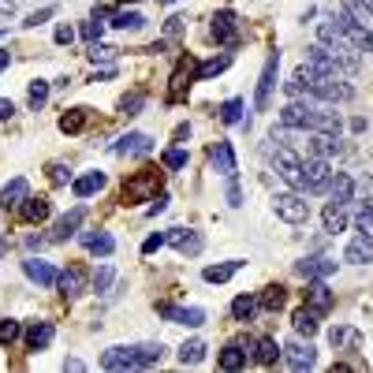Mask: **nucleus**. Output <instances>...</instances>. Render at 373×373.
Listing matches in <instances>:
<instances>
[{
	"instance_id": "nucleus-1",
	"label": "nucleus",
	"mask_w": 373,
	"mask_h": 373,
	"mask_svg": "<svg viewBox=\"0 0 373 373\" xmlns=\"http://www.w3.org/2000/svg\"><path fill=\"white\" fill-rule=\"evenodd\" d=\"M306 94L314 97V101H325V105H344L355 97V86L344 82V75H336V79H321V75H314L310 86H306Z\"/></svg>"
},
{
	"instance_id": "nucleus-2",
	"label": "nucleus",
	"mask_w": 373,
	"mask_h": 373,
	"mask_svg": "<svg viewBox=\"0 0 373 373\" xmlns=\"http://www.w3.org/2000/svg\"><path fill=\"white\" fill-rule=\"evenodd\" d=\"M328 183H332V161L325 157H306L302 161V194H328Z\"/></svg>"
},
{
	"instance_id": "nucleus-3",
	"label": "nucleus",
	"mask_w": 373,
	"mask_h": 373,
	"mask_svg": "<svg viewBox=\"0 0 373 373\" xmlns=\"http://www.w3.org/2000/svg\"><path fill=\"white\" fill-rule=\"evenodd\" d=\"M272 210H277V217L288 221V224H306L310 221V202H306V194H299V191L277 194V198H272Z\"/></svg>"
},
{
	"instance_id": "nucleus-4",
	"label": "nucleus",
	"mask_w": 373,
	"mask_h": 373,
	"mask_svg": "<svg viewBox=\"0 0 373 373\" xmlns=\"http://www.w3.org/2000/svg\"><path fill=\"white\" fill-rule=\"evenodd\" d=\"M272 168H277V175H280L288 186H295V191L302 186V157H299L291 146H277V153H272ZM299 194H302V191H299Z\"/></svg>"
},
{
	"instance_id": "nucleus-5",
	"label": "nucleus",
	"mask_w": 373,
	"mask_h": 373,
	"mask_svg": "<svg viewBox=\"0 0 373 373\" xmlns=\"http://www.w3.org/2000/svg\"><path fill=\"white\" fill-rule=\"evenodd\" d=\"M332 23L339 27V34H344L358 52H373V30H370V27H362V23H355L347 8H339V12L332 15Z\"/></svg>"
},
{
	"instance_id": "nucleus-6",
	"label": "nucleus",
	"mask_w": 373,
	"mask_h": 373,
	"mask_svg": "<svg viewBox=\"0 0 373 373\" xmlns=\"http://www.w3.org/2000/svg\"><path fill=\"white\" fill-rule=\"evenodd\" d=\"M277 71H280V52L272 49L265 57V68H261V79H258V94H254V108L265 112L269 101H272V86H277Z\"/></svg>"
},
{
	"instance_id": "nucleus-7",
	"label": "nucleus",
	"mask_w": 373,
	"mask_h": 373,
	"mask_svg": "<svg viewBox=\"0 0 373 373\" xmlns=\"http://www.w3.org/2000/svg\"><path fill=\"white\" fill-rule=\"evenodd\" d=\"M280 351H284V358H288L291 370H314L317 366V351H314L310 339H306V344H302V339H288Z\"/></svg>"
},
{
	"instance_id": "nucleus-8",
	"label": "nucleus",
	"mask_w": 373,
	"mask_h": 373,
	"mask_svg": "<svg viewBox=\"0 0 373 373\" xmlns=\"http://www.w3.org/2000/svg\"><path fill=\"white\" fill-rule=\"evenodd\" d=\"M306 68H310L314 75H321V79H336V75H344V71H339V64L332 60V52H328L325 45H310V49H306Z\"/></svg>"
},
{
	"instance_id": "nucleus-9",
	"label": "nucleus",
	"mask_w": 373,
	"mask_h": 373,
	"mask_svg": "<svg viewBox=\"0 0 373 373\" xmlns=\"http://www.w3.org/2000/svg\"><path fill=\"white\" fill-rule=\"evenodd\" d=\"M168 243L175 247V254L198 258L202 247H205V239H202V232H194V228H172V232H168Z\"/></svg>"
},
{
	"instance_id": "nucleus-10",
	"label": "nucleus",
	"mask_w": 373,
	"mask_h": 373,
	"mask_svg": "<svg viewBox=\"0 0 373 373\" xmlns=\"http://www.w3.org/2000/svg\"><path fill=\"white\" fill-rule=\"evenodd\" d=\"M112 153L116 157H146V153H153V138L142 135V131H127L124 138H116Z\"/></svg>"
},
{
	"instance_id": "nucleus-11",
	"label": "nucleus",
	"mask_w": 373,
	"mask_h": 373,
	"mask_svg": "<svg viewBox=\"0 0 373 373\" xmlns=\"http://www.w3.org/2000/svg\"><path fill=\"white\" fill-rule=\"evenodd\" d=\"M210 34L217 45H228L232 49L235 41H239V23H235V12H217L213 15V27H210Z\"/></svg>"
},
{
	"instance_id": "nucleus-12",
	"label": "nucleus",
	"mask_w": 373,
	"mask_h": 373,
	"mask_svg": "<svg viewBox=\"0 0 373 373\" xmlns=\"http://www.w3.org/2000/svg\"><path fill=\"white\" fill-rule=\"evenodd\" d=\"M161 317H164V321H172V325H191V328L205 325V310H202V306H161Z\"/></svg>"
},
{
	"instance_id": "nucleus-13",
	"label": "nucleus",
	"mask_w": 373,
	"mask_h": 373,
	"mask_svg": "<svg viewBox=\"0 0 373 373\" xmlns=\"http://www.w3.org/2000/svg\"><path fill=\"white\" fill-rule=\"evenodd\" d=\"M57 288H60L64 299H79V295L86 291V269L82 265H68L57 277Z\"/></svg>"
},
{
	"instance_id": "nucleus-14",
	"label": "nucleus",
	"mask_w": 373,
	"mask_h": 373,
	"mask_svg": "<svg viewBox=\"0 0 373 373\" xmlns=\"http://www.w3.org/2000/svg\"><path fill=\"white\" fill-rule=\"evenodd\" d=\"M295 272L306 280H328L336 272V261L332 258H302V261H295Z\"/></svg>"
},
{
	"instance_id": "nucleus-15",
	"label": "nucleus",
	"mask_w": 373,
	"mask_h": 373,
	"mask_svg": "<svg viewBox=\"0 0 373 373\" xmlns=\"http://www.w3.org/2000/svg\"><path fill=\"white\" fill-rule=\"evenodd\" d=\"M23 272L38 284V288H57V277H60V272L52 269L49 261H41V258H34V254L23 261Z\"/></svg>"
},
{
	"instance_id": "nucleus-16",
	"label": "nucleus",
	"mask_w": 373,
	"mask_h": 373,
	"mask_svg": "<svg viewBox=\"0 0 373 373\" xmlns=\"http://www.w3.org/2000/svg\"><path fill=\"white\" fill-rule=\"evenodd\" d=\"M332 302H336V295L328 291L325 280H306V306H310V310L325 314V310H332Z\"/></svg>"
},
{
	"instance_id": "nucleus-17",
	"label": "nucleus",
	"mask_w": 373,
	"mask_h": 373,
	"mask_svg": "<svg viewBox=\"0 0 373 373\" xmlns=\"http://www.w3.org/2000/svg\"><path fill=\"white\" fill-rule=\"evenodd\" d=\"M82 221H86V205H75L71 213H64L60 221H57V228H52V243H68V239L79 232Z\"/></svg>"
},
{
	"instance_id": "nucleus-18",
	"label": "nucleus",
	"mask_w": 373,
	"mask_h": 373,
	"mask_svg": "<svg viewBox=\"0 0 373 373\" xmlns=\"http://www.w3.org/2000/svg\"><path fill=\"white\" fill-rule=\"evenodd\" d=\"M344 153V142H339V135H325V131H314V138H310V157H325V161H332Z\"/></svg>"
},
{
	"instance_id": "nucleus-19",
	"label": "nucleus",
	"mask_w": 373,
	"mask_h": 373,
	"mask_svg": "<svg viewBox=\"0 0 373 373\" xmlns=\"http://www.w3.org/2000/svg\"><path fill=\"white\" fill-rule=\"evenodd\" d=\"M328 194H332L336 205H351V202H355V175H351V172H332Z\"/></svg>"
},
{
	"instance_id": "nucleus-20",
	"label": "nucleus",
	"mask_w": 373,
	"mask_h": 373,
	"mask_svg": "<svg viewBox=\"0 0 373 373\" xmlns=\"http://www.w3.org/2000/svg\"><path fill=\"white\" fill-rule=\"evenodd\" d=\"M27 198H30V183L23 180V175H15V180L0 191V210H19Z\"/></svg>"
},
{
	"instance_id": "nucleus-21",
	"label": "nucleus",
	"mask_w": 373,
	"mask_h": 373,
	"mask_svg": "<svg viewBox=\"0 0 373 373\" xmlns=\"http://www.w3.org/2000/svg\"><path fill=\"white\" fill-rule=\"evenodd\" d=\"M101 370H138L135 362V347H108L101 355Z\"/></svg>"
},
{
	"instance_id": "nucleus-22",
	"label": "nucleus",
	"mask_w": 373,
	"mask_h": 373,
	"mask_svg": "<svg viewBox=\"0 0 373 373\" xmlns=\"http://www.w3.org/2000/svg\"><path fill=\"white\" fill-rule=\"evenodd\" d=\"M284 355V351L277 347V339L272 336H261L250 344V362H258V366H277V358Z\"/></svg>"
},
{
	"instance_id": "nucleus-23",
	"label": "nucleus",
	"mask_w": 373,
	"mask_h": 373,
	"mask_svg": "<svg viewBox=\"0 0 373 373\" xmlns=\"http://www.w3.org/2000/svg\"><path fill=\"white\" fill-rule=\"evenodd\" d=\"M210 161H213V168L221 172V175H235L239 172V164H235V149H232V142H217V146L210 149Z\"/></svg>"
},
{
	"instance_id": "nucleus-24",
	"label": "nucleus",
	"mask_w": 373,
	"mask_h": 373,
	"mask_svg": "<svg viewBox=\"0 0 373 373\" xmlns=\"http://www.w3.org/2000/svg\"><path fill=\"white\" fill-rule=\"evenodd\" d=\"M344 261H351V265H370L373 261V239L370 235H355L344 250Z\"/></svg>"
},
{
	"instance_id": "nucleus-25",
	"label": "nucleus",
	"mask_w": 373,
	"mask_h": 373,
	"mask_svg": "<svg viewBox=\"0 0 373 373\" xmlns=\"http://www.w3.org/2000/svg\"><path fill=\"white\" fill-rule=\"evenodd\" d=\"M250 344H254V339H247V344H228L224 351H221V370H243L247 362H250Z\"/></svg>"
},
{
	"instance_id": "nucleus-26",
	"label": "nucleus",
	"mask_w": 373,
	"mask_h": 373,
	"mask_svg": "<svg viewBox=\"0 0 373 373\" xmlns=\"http://www.w3.org/2000/svg\"><path fill=\"white\" fill-rule=\"evenodd\" d=\"M161 183V172H146V175H138V180H131L124 186V198L127 202H135V198H149L153 194V186Z\"/></svg>"
},
{
	"instance_id": "nucleus-27",
	"label": "nucleus",
	"mask_w": 373,
	"mask_h": 373,
	"mask_svg": "<svg viewBox=\"0 0 373 373\" xmlns=\"http://www.w3.org/2000/svg\"><path fill=\"white\" fill-rule=\"evenodd\" d=\"M23 336H27V347L30 351H45L52 344V336H57V328H52V321H34Z\"/></svg>"
},
{
	"instance_id": "nucleus-28",
	"label": "nucleus",
	"mask_w": 373,
	"mask_h": 373,
	"mask_svg": "<svg viewBox=\"0 0 373 373\" xmlns=\"http://www.w3.org/2000/svg\"><path fill=\"white\" fill-rule=\"evenodd\" d=\"M291 328H295V336H306V339L317 336V328H321V325H317V310H310V306L295 310L291 314Z\"/></svg>"
},
{
	"instance_id": "nucleus-29",
	"label": "nucleus",
	"mask_w": 373,
	"mask_h": 373,
	"mask_svg": "<svg viewBox=\"0 0 373 373\" xmlns=\"http://www.w3.org/2000/svg\"><path fill=\"white\" fill-rule=\"evenodd\" d=\"M79 239H82V247L90 250V254H101V258H108L116 250V239L108 232H82Z\"/></svg>"
},
{
	"instance_id": "nucleus-30",
	"label": "nucleus",
	"mask_w": 373,
	"mask_h": 373,
	"mask_svg": "<svg viewBox=\"0 0 373 373\" xmlns=\"http://www.w3.org/2000/svg\"><path fill=\"white\" fill-rule=\"evenodd\" d=\"M321 224H325V232H328V235H339V232L347 228V205L328 202V205H325V213H321Z\"/></svg>"
},
{
	"instance_id": "nucleus-31",
	"label": "nucleus",
	"mask_w": 373,
	"mask_h": 373,
	"mask_svg": "<svg viewBox=\"0 0 373 373\" xmlns=\"http://www.w3.org/2000/svg\"><path fill=\"white\" fill-rule=\"evenodd\" d=\"M105 183H108L105 172H86V175H79V180L71 183V191H75V198H90V194H97Z\"/></svg>"
},
{
	"instance_id": "nucleus-32",
	"label": "nucleus",
	"mask_w": 373,
	"mask_h": 373,
	"mask_svg": "<svg viewBox=\"0 0 373 373\" xmlns=\"http://www.w3.org/2000/svg\"><path fill=\"white\" fill-rule=\"evenodd\" d=\"M243 269V261H224V265H205L202 269V280L205 284H228L235 272Z\"/></svg>"
},
{
	"instance_id": "nucleus-33",
	"label": "nucleus",
	"mask_w": 373,
	"mask_h": 373,
	"mask_svg": "<svg viewBox=\"0 0 373 373\" xmlns=\"http://www.w3.org/2000/svg\"><path fill=\"white\" fill-rule=\"evenodd\" d=\"M284 302H288V291H284L280 284H269V288L258 295V310H269V314H277Z\"/></svg>"
},
{
	"instance_id": "nucleus-34",
	"label": "nucleus",
	"mask_w": 373,
	"mask_h": 373,
	"mask_svg": "<svg viewBox=\"0 0 373 373\" xmlns=\"http://www.w3.org/2000/svg\"><path fill=\"white\" fill-rule=\"evenodd\" d=\"M254 314H258V299H254V295H235V299H232V317H235V321H254Z\"/></svg>"
},
{
	"instance_id": "nucleus-35",
	"label": "nucleus",
	"mask_w": 373,
	"mask_h": 373,
	"mask_svg": "<svg viewBox=\"0 0 373 373\" xmlns=\"http://www.w3.org/2000/svg\"><path fill=\"white\" fill-rule=\"evenodd\" d=\"M161 358H164V344H135V362H138V370L157 366Z\"/></svg>"
},
{
	"instance_id": "nucleus-36",
	"label": "nucleus",
	"mask_w": 373,
	"mask_h": 373,
	"mask_svg": "<svg viewBox=\"0 0 373 373\" xmlns=\"http://www.w3.org/2000/svg\"><path fill=\"white\" fill-rule=\"evenodd\" d=\"M19 210H23V217H27L30 224H41V221H49L52 205H49L45 198H27L23 205H19Z\"/></svg>"
},
{
	"instance_id": "nucleus-37",
	"label": "nucleus",
	"mask_w": 373,
	"mask_h": 373,
	"mask_svg": "<svg viewBox=\"0 0 373 373\" xmlns=\"http://www.w3.org/2000/svg\"><path fill=\"white\" fill-rule=\"evenodd\" d=\"M86 119H90V108H71V112L60 116V131L64 135H79V131L86 127Z\"/></svg>"
},
{
	"instance_id": "nucleus-38",
	"label": "nucleus",
	"mask_w": 373,
	"mask_h": 373,
	"mask_svg": "<svg viewBox=\"0 0 373 373\" xmlns=\"http://www.w3.org/2000/svg\"><path fill=\"white\" fill-rule=\"evenodd\" d=\"M228 64H232V57H213V60H205V64H198V68H194V79H213V75H221V71H228Z\"/></svg>"
},
{
	"instance_id": "nucleus-39",
	"label": "nucleus",
	"mask_w": 373,
	"mask_h": 373,
	"mask_svg": "<svg viewBox=\"0 0 373 373\" xmlns=\"http://www.w3.org/2000/svg\"><path fill=\"white\" fill-rule=\"evenodd\" d=\"M202 358H205V344H202V339H186V344L180 347V362H183V366H198Z\"/></svg>"
},
{
	"instance_id": "nucleus-40",
	"label": "nucleus",
	"mask_w": 373,
	"mask_h": 373,
	"mask_svg": "<svg viewBox=\"0 0 373 373\" xmlns=\"http://www.w3.org/2000/svg\"><path fill=\"white\" fill-rule=\"evenodd\" d=\"M221 119H224L228 127L243 124V97H228V101L221 105Z\"/></svg>"
},
{
	"instance_id": "nucleus-41",
	"label": "nucleus",
	"mask_w": 373,
	"mask_h": 373,
	"mask_svg": "<svg viewBox=\"0 0 373 373\" xmlns=\"http://www.w3.org/2000/svg\"><path fill=\"white\" fill-rule=\"evenodd\" d=\"M112 27L116 30H138V27H146V19H142L138 12H116L112 15Z\"/></svg>"
},
{
	"instance_id": "nucleus-42",
	"label": "nucleus",
	"mask_w": 373,
	"mask_h": 373,
	"mask_svg": "<svg viewBox=\"0 0 373 373\" xmlns=\"http://www.w3.org/2000/svg\"><path fill=\"white\" fill-rule=\"evenodd\" d=\"M112 280H116V269H112V265H101V269L94 272V291H97V295H108Z\"/></svg>"
},
{
	"instance_id": "nucleus-43",
	"label": "nucleus",
	"mask_w": 373,
	"mask_h": 373,
	"mask_svg": "<svg viewBox=\"0 0 373 373\" xmlns=\"http://www.w3.org/2000/svg\"><path fill=\"white\" fill-rule=\"evenodd\" d=\"M355 228H358L362 235H370V239H373V202H370V205H362V210L355 213Z\"/></svg>"
},
{
	"instance_id": "nucleus-44",
	"label": "nucleus",
	"mask_w": 373,
	"mask_h": 373,
	"mask_svg": "<svg viewBox=\"0 0 373 373\" xmlns=\"http://www.w3.org/2000/svg\"><path fill=\"white\" fill-rule=\"evenodd\" d=\"M45 101H49V82L34 79V82H30V108H41Z\"/></svg>"
},
{
	"instance_id": "nucleus-45",
	"label": "nucleus",
	"mask_w": 373,
	"mask_h": 373,
	"mask_svg": "<svg viewBox=\"0 0 373 373\" xmlns=\"http://www.w3.org/2000/svg\"><path fill=\"white\" fill-rule=\"evenodd\" d=\"M164 168H172V172L186 168V149H183V146H172V149H164Z\"/></svg>"
},
{
	"instance_id": "nucleus-46",
	"label": "nucleus",
	"mask_w": 373,
	"mask_h": 373,
	"mask_svg": "<svg viewBox=\"0 0 373 373\" xmlns=\"http://www.w3.org/2000/svg\"><path fill=\"white\" fill-rule=\"evenodd\" d=\"M19 336H23V325L12 321V317H4V321H0V344H15Z\"/></svg>"
},
{
	"instance_id": "nucleus-47",
	"label": "nucleus",
	"mask_w": 373,
	"mask_h": 373,
	"mask_svg": "<svg viewBox=\"0 0 373 373\" xmlns=\"http://www.w3.org/2000/svg\"><path fill=\"white\" fill-rule=\"evenodd\" d=\"M142 105H146V94L135 90V94H127L124 101H119V112H124V116H138V108H142Z\"/></svg>"
},
{
	"instance_id": "nucleus-48",
	"label": "nucleus",
	"mask_w": 373,
	"mask_h": 373,
	"mask_svg": "<svg viewBox=\"0 0 373 373\" xmlns=\"http://www.w3.org/2000/svg\"><path fill=\"white\" fill-rule=\"evenodd\" d=\"M101 30H105V23H97V19H94V23H82L79 34H82V41H90V45H97V41H101Z\"/></svg>"
},
{
	"instance_id": "nucleus-49",
	"label": "nucleus",
	"mask_w": 373,
	"mask_h": 373,
	"mask_svg": "<svg viewBox=\"0 0 373 373\" xmlns=\"http://www.w3.org/2000/svg\"><path fill=\"white\" fill-rule=\"evenodd\" d=\"M49 180L57 183V186L71 183V168H68V164H49Z\"/></svg>"
},
{
	"instance_id": "nucleus-50",
	"label": "nucleus",
	"mask_w": 373,
	"mask_h": 373,
	"mask_svg": "<svg viewBox=\"0 0 373 373\" xmlns=\"http://www.w3.org/2000/svg\"><path fill=\"white\" fill-rule=\"evenodd\" d=\"M228 205H232V210H239V205H243V191H239L235 175H228Z\"/></svg>"
},
{
	"instance_id": "nucleus-51",
	"label": "nucleus",
	"mask_w": 373,
	"mask_h": 373,
	"mask_svg": "<svg viewBox=\"0 0 373 373\" xmlns=\"http://www.w3.org/2000/svg\"><path fill=\"white\" fill-rule=\"evenodd\" d=\"M49 243H52V235H27L23 239V247L30 250V254H34V250H45Z\"/></svg>"
},
{
	"instance_id": "nucleus-52",
	"label": "nucleus",
	"mask_w": 373,
	"mask_h": 373,
	"mask_svg": "<svg viewBox=\"0 0 373 373\" xmlns=\"http://www.w3.org/2000/svg\"><path fill=\"white\" fill-rule=\"evenodd\" d=\"M90 60H94V64H97V60H116V49H108V45L97 41V45H90Z\"/></svg>"
},
{
	"instance_id": "nucleus-53",
	"label": "nucleus",
	"mask_w": 373,
	"mask_h": 373,
	"mask_svg": "<svg viewBox=\"0 0 373 373\" xmlns=\"http://www.w3.org/2000/svg\"><path fill=\"white\" fill-rule=\"evenodd\" d=\"M52 38H57V45H71V41H75V27L60 23V27H57V34H52Z\"/></svg>"
},
{
	"instance_id": "nucleus-54",
	"label": "nucleus",
	"mask_w": 373,
	"mask_h": 373,
	"mask_svg": "<svg viewBox=\"0 0 373 373\" xmlns=\"http://www.w3.org/2000/svg\"><path fill=\"white\" fill-rule=\"evenodd\" d=\"M164 243H168V235H161V232H157V235H149L146 243H142V254H153V250H161Z\"/></svg>"
},
{
	"instance_id": "nucleus-55",
	"label": "nucleus",
	"mask_w": 373,
	"mask_h": 373,
	"mask_svg": "<svg viewBox=\"0 0 373 373\" xmlns=\"http://www.w3.org/2000/svg\"><path fill=\"white\" fill-rule=\"evenodd\" d=\"M164 210H168V194H157V198H153V205H149V217H157V213H164Z\"/></svg>"
},
{
	"instance_id": "nucleus-56",
	"label": "nucleus",
	"mask_w": 373,
	"mask_h": 373,
	"mask_svg": "<svg viewBox=\"0 0 373 373\" xmlns=\"http://www.w3.org/2000/svg\"><path fill=\"white\" fill-rule=\"evenodd\" d=\"M45 19H52V8H41V12H34V15L27 19V27H41Z\"/></svg>"
},
{
	"instance_id": "nucleus-57",
	"label": "nucleus",
	"mask_w": 373,
	"mask_h": 373,
	"mask_svg": "<svg viewBox=\"0 0 373 373\" xmlns=\"http://www.w3.org/2000/svg\"><path fill=\"white\" fill-rule=\"evenodd\" d=\"M355 332H351V328H332V332H328V339H332V344H344V339H351Z\"/></svg>"
},
{
	"instance_id": "nucleus-58",
	"label": "nucleus",
	"mask_w": 373,
	"mask_h": 373,
	"mask_svg": "<svg viewBox=\"0 0 373 373\" xmlns=\"http://www.w3.org/2000/svg\"><path fill=\"white\" fill-rule=\"evenodd\" d=\"M15 116V105L12 101H4V97H0V119H12Z\"/></svg>"
},
{
	"instance_id": "nucleus-59",
	"label": "nucleus",
	"mask_w": 373,
	"mask_h": 373,
	"mask_svg": "<svg viewBox=\"0 0 373 373\" xmlns=\"http://www.w3.org/2000/svg\"><path fill=\"white\" fill-rule=\"evenodd\" d=\"M64 370H71V373H79V370H86V366H82V362H79V358H68V362H64Z\"/></svg>"
},
{
	"instance_id": "nucleus-60",
	"label": "nucleus",
	"mask_w": 373,
	"mask_h": 373,
	"mask_svg": "<svg viewBox=\"0 0 373 373\" xmlns=\"http://www.w3.org/2000/svg\"><path fill=\"white\" fill-rule=\"evenodd\" d=\"M175 138H180V142H183V138H191V124H183V127H175Z\"/></svg>"
},
{
	"instance_id": "nucleus-61",
	"label": "nucleus",
	"mask_w": 373,
	"mask_h": 373,
	"mask_svg": "<svg viewBox=\"0 0 373 373\" xmlns=\"http://www.w3.org/2000/svg\"><path fill=\"white\" fill-rule=\"evenodd\" d=\"M8 64H12V52H8V49H0V71H4Z\"/></svg>"
},
{
	"instance_id": "nucleus-62",
	"label": "nucleus",
	"mask_w": 373,
	"mask_h": 373,
	"mask_svg": "<svg viewBox=\"0 0 373 373\" xmlns=\"http://www.w3.org/2000/svg\"><path fill=\"white\" fill-rule=\"evenodd\" d=\"M4 250H8V239H0V254H4Z\"/></svg>"
},
{
	"instance_id": "nucleus-63",
	"label": "nucleus",
	"mask_w": 373,
	"mask_h": 373,
	"mask_svg": "<svg viewBox=\"0 0 373 373\" xmlns=\"http://www.w3.org/2000/svg\"><path fill=\"white\" fill-rule=\"evenodd\" d=\"M119 4H138V0H119Z\"/></svg>"
},
{
	"instance_id": "nucleus-64",
	"label": "nucleus",
	"mask_w": 373,
	"mask_h": 373,
	"mask_svg": "<svg viewBox=\"0 0 373 373\" xmlns=\"http://www.w3.org/2000/svg\"><path fill=\"white\" fill-rule=\"evenodd\" d=\"M161 4H175V0H161Z\"/></svg>"
}]
</instances>
